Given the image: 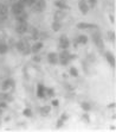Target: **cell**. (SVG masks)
<instances>
[{
  "instance_id": "6da1fadb",
  "label": "cell",
  "mask_w": 116,
  "mask_h": 132,
  "mask_svg": "<svg viewBox=\"0 0 116 132\" xmlns=\"http://www.w3.org/2000/svg\"><path fill=\"white\" fill-rule=\"evenodd\" d=\"M17 48L18 50L23 54V55H29L31 52V46H30L29 42L26 39H20L18 43H17Z\"/></svg>"
},
{
  "instance_id": "7a4b0ae2",
  "label": "cell",
  "mask_w": 116,
  "mask_h": 132,
  "mask_svg": "<svg viewBox=\"0 0 116 132\" xmlns=\"http://www.w3.org/2000/svg\"><path fill=\"white\" fill-rule=\"evenodd\" d=\"M27 30H29V24H27V22H18V23H17V25H15V31H17V33L24 35V33H26Z\"/></svg>"
},
{
  "instance_id": "3957f363",
  "label": "cell",
  "mask_w": 116,
  "mask_h": 132,
  "mask_svg": "<svg viewBox=\"0 0 116 132\" xmlns=\"http://www.w3.org/2000/svg\"><path fill=\"white\" fill-rule=\"evenodd\" d=\"M92 41H94V43L97 45V48H98L100 50H103V49H104V43H103V41H102V36L98 31H96V32L92 35Z\"/></svg>"
},
{
  "instance_id": "277c9868",
  "label": "cell",
  "mask_w": 116,
  "mask_h": 132,
  "mask_svg": "<svg viewBox=\"0 0 116 132\" xmlns=\"http://www.w3.org/2000/svg\"><path fill=\"white\" fill-rule=\"evenodd\" d=\"M45 7H46L45 0H36V1L33 2V10H34L36 12H42V11L45 10Z\"/></svg>"
},
{
  "instance_id": "5b68a950",
  "label": "cell",
  "mask_w": 116,
  "mask_h": 132,
  "mask_svg": "<svg viewBox=\"0 0 116 132\" xmlns=\"http://www.w3.org/2000/svg\"><path fill=\"white\" fill-rule=\"evenodd\" d=\"M69 45H70V42H69L68 37L64 36V35L60 36V38H59V48H60L62 50H65V49L69 48Z\"/></svg>"
},
{
  "instance_id": "8992f818",
  "label": "cell",
  "mask_w": 116,
  "mask_h": 132,
  "mask_svg": "<svg viewBox=\"0 0 116 132\" xmlns=\"http://www.w3.org/2000/svg\"><path fill=\"white\" fill-rule=\"evenodd\" d=\"M78 7H79V11H81L83 15H87L88 11H89V5H88L87 0H79Z\"/></svg>"
},
{
  "instance_id": "52a82bcc",
  "label": "cell",
  "mask_w": 116,
  "mask_h": 132,
  "mask_svg": "<svg viewBox=\"0 0 116 132\" xmlns=\"http://www.w3.org/2000/svg\"><path fill=\"white\" fill-rule=\"evenodd\" d=\"M97 25L95 24H89V23H78L77 24V29L79 30H85V29H96Z\"/></svg>"
},
{
  "instance_id": "ba28073f",
  "label": "cell",
  "mask_w": 116,
  "mask_h": 132,
  "mask_svg": "<svg viewBox=\"0 0 116 132\" xmlns=\"http://www.w3.org/2000/svg\"><path fill=\"white\" fill-rule=\"evenodd\" d=\"M65 12L64 11H62V10H57L56 12H55V15H53V19H55V22H60L62 19H64L65 18Z\"/></svg>"
},
{
  "instance_id": "9c48e42d",
  "label": "cell",
  "mask_w": 116,
  "mask_h": 132,
  "mask_svg": "<svg viewBox=\"0 0 116 132\" xmlns=\"http://www.w3.org/2000/svg\"><path fill=\"white\" fill-rule=\"evenodd\" d=\"M15 15V19H17V22H26L27 20V13L23 10L21 12H19V13H17Z\"/></svg>"
},
{
  "instance_id": "30bf717a",
  "label": "cell",
  "mask_w": 116,
  "mask_h": 132,
  "mask_svg": "<svg viewBox=\"0 0 116 132\" xmlns=\"http://www.w3.org/2000/svg\"><path fill=\"white\" fill-rule=\"evenodd\" d=\"M47 61L51 64H56L58 62V54H56V52H50L47 55Z\"/></svg>"
},
{
  "instance_id": "8fae6325",
  "label": "cell",
  "mask_w": 116,
  "mask_h": 132,
  "mask_svg": "<svg viewBox=\"0 0 116 132\" xmlns=\"http://www.w3.org/2000/svg\"><path fill=\"white\" fill-rule=\"evenodd\" d=\"M105 59H107V61L109 62V64L114 68L115 67V57H114V55L110 52V51H107L105 52Z\"/></svg>"
},
{
  "instance_id": "7c38bea8",
  "label": "cell",
  "mask_w": 116,
  "mask_h": 132,
  "mask_svg": "<svg viewBox=\"0 0 116 132\" xmlns=\"http://www.w3.org/2000/svg\"><path fill=\"white\" fill-rule=\"evenodd\" d=\"M12 86H14V82H13V80L8 79V80H6V81L1 85V89H2V90H7V89H10Z\"/></svg>"
},
{
  "instance_id": "4fadbf2b",
  "label": "cell",
  "mask_w": 116,
  "mask_h": 132,
  "mask_svg": "<svg viewBox=\"0 0 116 132\" xmlns=\"http://www.w3.org/2000/svg\"><path fill=\"white\" fill-rule=\"evenodd\" d=\"M11 10H12V13H13V15H17V13L21 12V11L24 10V7H23L19 2H15V4L12 5V8H11Z\"/></svg>"
},
{
  "instance_id": "5bb4252c",
  "label": "cell",
  "mask_w": 116,
  "mask_h": 132,
  "mask_svg": "<svg viewBox=\"0 0 116 132\" xmlns=\"http://www.w3.org/2000/svg\"><path fill=\"white\" fill-rule=\"evenodd\" d=\"M7 18V7L4 4H0V19Z\"/></svg>"
},
{
  "instance_id": "9a60e30c",
  "label": "cell",
  "mask_w": 116,
  "mask_h": 132,
  "mask_svg": "<svg viewBox=\"0 0 116 132\" xmlns=\"http://www.w3.org/2000/svg\"><path fill=\"white\" fill-rule=\"evenodd\" d=\"M42 48H43V43H42V42H37L34 45H32V46H31V52L37 54V52H38Z\"/></svg>"
},
{
  "instance_id": "2e32d148",
  "label": "cell",
  "mask_w": 116,
  "mask_h": 132,
  "mask_svg": "<svg viewBox=\"0 0 116 132\" xmlns=\"http://www.w3.org/2000/svg\"><path fill=\"white\" fill-rule=\"evenodd\" d=\"M55 6L58 7V8H60V10H64V8L68 10V8H69V6H68L63 0H57V1H55Z\"/></svg>"
},
{
  "instance_id": "e0dca14e",
  "label": "cell",
  "mask_w": 116,
  "mask_h": 132,
  "mask_svg": "<svg viewBox=\"0 0 116 132\" xmlns=\"http://www.w3.org/2000/svg\"><path fill=\"white\" fill-rule=\"evenodd\" d=\"M37 95H38L39 98H44V95H45V87H44L42 83L38 85V88H37Z\"/></svg>"
},
{
  "instance_id": "ac0fdd59",
  "label": "cell",
  "mask_w": 116,
  "mask_h": 132,
  "mask_svg": "<svg viewBox=\"0 0 116 132\" xmlns=\"http://www.w3.org/2000/svg\"><path fill=\"white\" fill-rule=\"evenodd\" d=\"M69 56H70V54H69L68 49H65V50H62V52L58 55V59H69Z\"/></svg>"
},
{
  "instance_id": "d6986e66",
  "label": "cell",
  "mask_w": 116,
  "mask_h": 132,
  "mask_svg": "<svg viewBox=\"0 0 116 132\" xmlns=\"http://www.w3.org/2000/svg\"><path fill=\"white\" fill-rule=\"evenodd\" d=\"M50 111H51V107L50 106H43L40 108V114L42 116H47L50 113Z\"/></svg>"
},
{
  "instance_id": "ffe728a7",
  "label": "cell",
  "mask_w": 116,
  "mask_h": 132,
  "mask_svg": "<svg viewBox=\"0 0 116 132\" xmlns=\"http://www.w3.org/2000/svg\"><path fill=\"white\" fill-rule=\"evenodd\" d=\"M77 42H78V43H81V44H87L88 37H87V36H84V35H81V36H78Z\"/></svg>"
},
{
  "instance_id": "44dd1931",
  "label": "cell",
  "mask_w": 116,
  "mask_h": 132,
  "mask_svg": "<svg viewBox=\"0 0 116 132\" xmlns=\"http://www.w3.org/2000/svg\"><path fill=\"white\" fill-rule=\"evenodd\" d=\"M62 29V23L60 22H53L52 23V30L53 31H59Z\"/></svg>"
},
{
  "instance_id": "7402d4cb",
  "label": "cell",
  "mask_w": 116,
  "mask_h": 132,
  "mask_svg": "<svg viewBox=\"0 0 116 132\" xmlns=\"http://www.w3.org/2000/svg\"><path fill=\"white\" fill-rule=\"evenodd\" d=\"M7 44H5V43H1L0 44V54L1 55H4V54H6L7 52Z\"/></svg>"
},
{
  "instance_id": "603a6c76",
  "label": "cell",
  "mask_w": 116,
  "mask_h": 132,
  "mask_svg": "<svg viewBox=\"0 0 116 132\" xmlns=\"http://www.w3.org/2000/svg\"><path fill=\"white\" fill-rule=\"evenodd\" d=\"M18 2H19V4L24 7V8H25L26 6H32V5H31V2H30V0H19Z\"/></svg>"
},
{
  "instance_id": "cb8c5ba5",
  "label": "cell",
  "mask_w": 116,
  "mask_h": 132,
  "mask_svg": "<svg viewBox=\"0 0 116 132\" xmlns=\"http://www.w3.org/2000/svg\"><path fill=\"white\" fill-rule=\"evenodd\" d=\"M81 106H82V108L84 110V111H90L91 110V106H90V103H81Z\"/></svg>"
},
{
  "instance_id": "d4e9b609",
  "label": "cell",
  "mask_w": 116,
  "mask_h": 132,
  "mask_svg": "<svg viewBox=\"0 0 116 132\" xmlns=\"http://www.w3.org/2000/svg\"><path fill=\"white\" fill-rule=\"evenodd\" d=\"M108 37H109V39H110L111 42H115L116 35H115V32H114V31H109V32H108Z\"/></svg>"
},
{
  "instance_id": "484cf974",
  "label": "cell",
  "mask_w": 116,
  "mask_h": 132,
  "mask_svg": "<svg viewBox=\"0 0 116 132\" xmlns=\"http://www.w3.org/2000/svg\"><path fill=\"white\" fill-rule=\"evenodd\" d=\"M70 74L72 75L73 77H77V76H78V70L72 67V68H70Z\"/></svg>"
},
{
  "instance_id": "4316f807",
  "label": "cell",
  "mask_w": 116,
  "mask_h": 132,
  "mask_svg": "<svg viewBox=\"0 0 116 132\" xmlns=\"http://www.w3.org/2000/svg\"><path fill=\"white\" fill-rule=\"evenodd\" d=\"M45 93H47L49 96H53V94H55L53 89H51V88H45Z\"/></svg>"
},
{
  "instance_id": "83f0119b",
  "label": "cell",
  "mask_w": 116,
  "mask_h": 132,
  "mask_svg": "<svg viewBox=\"0 0 116 132\" xmlns=\"http://www.w3.org/2000/svg\"><path fill=\"white\" fill-rule=\"evenodd\" d=\"M23 113H24V116H25V117H31V116H32V112H31V110H30V108H25Z\"/></svg>"
},
{
  "instance_id": "f1b7e54d",
  "label": "cell",
  "mask_w": 116,
  "mask_h": 132,
  "mask_svg": "<svg viewBox=\"0 0 116 132\" xmlns=\"http://www.w3.org/2000/svg\"><path fill=\"white\" fill-rule=\"evenodd\" d=\"M32 38L33 39H38V31L36 29H33V31H32Z\"/></svg>"
},
{
  "instance_id": "f546056e",
  "label": "cell",
  "mask_w": 116,
  "mask_h": 132,
  "mask_svg": "<svg viewBox=\"0 0 116 132\" xmlns=\"http://www.w3.org/2000/svg\"><path fill=\"white\" fill-rule=\"evenodd\" d=\"M63 124H64V120L60 118V119L58 120V123H57V127H58V129H59V127H62V126H63Z\"/></svg>"
},
{
  "instance_id": "4dcf8cb0",
  "label": "cell",
  "mask_w": 116,
  "mask_h": 132,
  "mask_svg": "<svg viewBox=\"0 0 116 132\" xmlns=\"http://www.w3.org/2000/svg\"><path fill=\"white\" fill-rule=\"evenodd\" d=\"M88 1H89V4H90L91 7H94L96 5V2H97V0H88Z\"/></svg>"
},
{
  "instance_id": "1f68e13d",
  "label": "cell",
  "mask_w": 116,
  "mask_h": 132,
  "mask_svg": "<svg viewBox=\"0 0 116 132\" xmlns=\"http://www.w3.org/2000/svg\"><path fill=\"white\" fill-rule=\"evenodd\" d=\"M69 62H70V59H60V64H63V66L68 64Z\"/></svg>"
},
{
  "instance_id": "d6a6232c",
  "label": "cell",
  "mask_w": 116,
  "mask_h": 132,
  "mask_svg": "<svg viewBox=\"0 0 116 132\" xmlns=\"http://www.w3.org/2000/svg\"><path fill=\"white\" fill-rule=\"evenodd\" d=\"M52 105H53V106H58V105H59V101H58V100H53V101H52Z\"/></svg>"
},
{
  "instance_id": "836d02e7",
  "label": "cell",
  "mask_w": 116,
  "mask_h": 132,
  "mask_svg": "<svg viewBox=\"0 0 116 132\" xmlns=\"http://www.w3.org/2000/svg\"><path fill=\"white\" fill-rule=\"evenodd\" d=\"M83 119H84L85 121H88V123H89V117H88V114H83Z\"/></svg>"
},
{
  "instance_id": "e575fe53",
  "label": "cell",
  "mask_w": 116,
  "mask_h": 132,
  "mask_svg": "<svg viewBox=\"0 0 116 132\" xmlns=\"http://www.w3.org/2000/svg\"><path fill=\"white\" fill-rule=\"evenodd\" d=\"M109 18H110V22H111V23H115V19H114V15H110V17H109Z\"/></svg>"
},
{
  "instance_id": "d590c367",
  "label": "cell",
  "mask_w": 116,
  "mask_h": 132,
  "mask_svg": "<svg viewBox=\"0 0 116 132\" xmlns=\"http://www.w3.org/2000/svg\"><path fill=\"white\" fill-rule=\"evenodd\" d=\"M33 61H37V62H38V61H40L39 56H34V57H33Z\"/></svg>"
},
{
  "instance_id": "8d00e7d4",
  "label": "cell",
  "mask_w": 116,
  "mask_h": 132,
  "mask_svg": "<svg viewBox=\"0 0 116 132\" xmlns=\"http://www.w3.org/2000/svg\"><path fill=\"white\" fill-rule=\"evenodd\" d=\"M109 107H110V108H111V107H115V103H110V105H109Z\"/></svg>"
},
{
  "instance_id": "74e56055",
  "label": "cell",
  "mask_w": 116,
  "mask_h": 132,
  "mask_svg": "<svg viewBox=\"0 0 116 132\" xmlns=\"http://www.w3.org/2000/svg\"><path fill=\"white\" fill-rule=\"evenodd\" d=\"M36 0H30V2H31V5H33V2H34Z\"/></svg>"
}]
</instances>
